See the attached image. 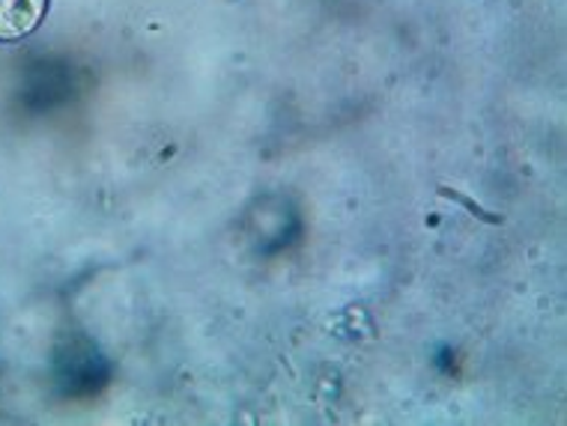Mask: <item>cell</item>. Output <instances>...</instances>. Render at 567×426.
Instances as JSON below:
<instances>
[{"mask_svg": "<svg viewBox=\"0 0 567 426\" xmlns=\"http://www.w3.org/2000/svg\"><path fill=\"white\" fill-rule=\"evenodd\" d=\"M51 0H0V42H19L40 28Z\"/></svg>", "mask_w": 567, "mask_h": 426, "instance_id": "cell-1", "label": "cell"}]
</instances>
